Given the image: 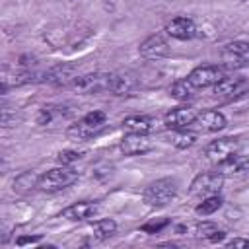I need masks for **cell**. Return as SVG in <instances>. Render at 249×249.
<instances>
[{"mask_svg":"<svg viewBox=\"0 0 249 249\" xmlns=\"http://www.w3.org/2000/svg\"><path fill=\"white\" fill-rule=\"evenodd\" d=\"M175 195H177V181L171 177H163V179L150 183L144 189L142 200L152 208H161V206L169 204L175 198Z\"/></svg>","mask_w":249,"mask_h":249,"instance_id":"obj_1","label":"cell"},{"mask_svg":"<svg viewBox=\"0 0 249 249\" xmlns=\"http://www.w3.org/2000/svg\"><path fill=\"white\" fill-rule=\"evenodd\" d=\"M76 181H78V171L68 165H60V167H53L47 173H43L39 177L37 189H41L45 193H54V191H62V189L74 185Z\"/></svg>","mask_w":249,"mask_h":249,"instance_id":"obj_2","label":"cell"},{"mask_svg":"<svg viewBox=\"0 0 249 249\" xmlns=\"http://www.w3.org/2000/svg\"><path fill=\"white\" fill-rule=\"evenodd\" d=\"M220 60L224 70H239L249 66V43L247 41H231L224 45L220 51Z\"/></svg>","mask_w":249,"mask_h":249,"instance_id":"obj_3","label":"cell"},{"mask_svg":"<svg viewBox=\"0 0 249 249\" xmlns=\"http://www.w3.org/2000/svg\"><path fill=\"white\" fill-rule=\"evenodd\" d=\"M224 185V175H220L218 171H206V173H198L189 187V195L191 196H198V198H206L212 195H218L220 189Z\"/></svg>","mask_w":249,"mask_h":249,"instance_id":"obj_4","label":"cell"},{"mask_svg":"<svg viewBox=\"0 0 249 249\" xmlns=\"http://www.w3.org/2000/svg\"><path fill=\"white\" fill-rule=\"evenodd\" d=\"M109 80H111V74L93 72V74H84L74 78L70 86L78 93H103V91H109Z\"/></svg>","mask_w":249,"mask_h":249,"instance_id":"obj_5","label":"cell"},{"mask_svg":"<svg viewBox=\"0 0 249 249\" xmlns=\"http://www.w3.org/2000/svg\"><path fill=\"white\" fill-rule=\"evenodd\" d=\"M222 78H224V68H222V66H214V64L196 66V68L191 70V74L187 76V80H189L196 89L212 88V86L218 84Z\"/></svg>","mask_w":249,"mask_h":249,"instance_id":"obj_6","label":"cell"},{"mask_svg":"<svg viewBox=\"0 0 249 249\" xmlns=\"http://www.w3.org/2000/svg\"><path fill=\"white\" fill-rule=\"evenodd\" d=\"M237 150H239V140L226 136V138H218V140L210 142V144L204 148V158H206L208 161H212V163H220V161H224L226 158L233 156Z\"/></svg>","mask_w":249,"mask_h":249,"instance_id":"obj_7","label":"cell"},{"mask_svg":"<svg viewBox=\"0 0 249 249\" xmlns=\"http://www.w3.org/2000/svg\"><path fill=\"white\" fill-rule=\"evenodd\" d=\"M138 53L146 60H160V58L169 54V45H167V41H165V37L161 33H154V35L146 37L140 43Z\"/></svg>","mask_w":249,"mask_h":249,"instance_id":"obj_8","label":"cell"},{"mask_svg":"<svg viewBox=\"0 0 249 249\" xmlns=\"http://www.w3.org/2000/svg\"><path fill=\"white\" fill-rule=\"evenodd\" d=\"M74 78H76V68L66 62H60V64L51 66L49 70L41 72V82L51 84V86H66V84H72Z\"/></svg>","mask_w":249,"mask_h":249,"instance_id":"obj_9","label":"cell"},{"mask_svg":"<svg viewBox=\"0 0 249 249\" xmlns=\"http://www.w3.org/2000/svg\"><path fill=\"white\" fill-rule=\"evenodd\" d=\"M152 146H154L152 138L142 132H128L121 140V150L124 152V156H142V154L150 152Z\"/></svg>","mask_w":249,"mask_h":249,"instance_id":"obj_10","label":"cell"},{"mask_svg":"<svg viewBox=\"0 0 249 249\" xmlns=\"http://www.w3.org/2000/svg\"><path fill=\"white\" fill-rule=\"evenodd\" d=\"M212 88H214V95L216 97H235V95H239L247 88V80L243 76L231 74V76H224Z\"/></svg>","mask_w":249,"mask_h":249,"instance_id":"obj_11","label":"cell"},{"mask_svg":"<svg viewBox=\"0 0 249 249\" xmlns=\"http://www.w3.org/2000/svg\"><path fill=\"white\" fill-rule=\"evenodd\" d=\"M196 109L195 107H189V105H183V107H175L171 109L167 115H165V126L167 128H187L195 123L196 119Z\"/></svg>","mask_w":249,"mask_h":249,"instance_id":"obj_12","label":"cell"},{"mask_svg":"<svg viewBox=\"0 0 249 249\" xmlns=\"http://www.w3.org/2000/svg\"><path fill=\"white\" fill-rule=\"evenodd\" d=\"M165 33L177 41H189L196 35V25L191 18H173L165 25Z\"/></svg>","mask_w":249,"mask_h":249,"instance_id":"obj_13","label":"cell"},{"mask_svg":"<svg viewBox=\"0 0 249 249\" xmlns=\"http://www.w3.org/2000/svg\"><path fill=\"white\" fill-rule=\"evenodd\" d=\"M97 210H99L97 202H89V200L74 202V204H70L68 208H64L60 212V218L70 220V222H84V220L93 218L97 214Z\"/></svg>","mask_w":249,"mask_h":249,"instance_id":"obj_14","label":"cell"},{"mask_svg":"<svg viewBox=\"0 0 249 249\" xmlns=\"http://www.w3.org/2000/svg\"><path fill=\"white\" fill-rule=\"evenodd\" d=\"M191 126H196L202 132H218V130H222L226 126V117L220 111L208 109V111L198 113L196 119H195V123Z\"/></svg>","mask_w":249,"mask_h":249,"instance_id":"obj_15","label":"cell"},{"mask_svg":"<svg viewBox=\"0 0 249 249\" xmlns=\"http://www.w3.org/2000/svg\"><path fill=\"white\" fill-rule=\"evenodd\" d=\"M103 126H105V124H93V123H89V121H86V119L82 117L80 121H76L74 124H70V126H68L66 134H68V138H70V140L84 142V140H88V138H91V136L99 134V132L103 130Z\"/></svg>","mask_w":249,"mask_h":249,"instance_id":"obj_16","label":"cell"},{"mask_svg":"<svg viewBox=\"0 0 249 249\" xmlns=\"http://www.w3.org/2000/svg\"><path fill=\"white\" fill-rule=\"evenodd\" d=\"M138 88V80L132 74H111L109 80V93L113 95H128Z\"/></svg>","mask_w":249,"mask_h":249,"instance_id":"obj_17","label":"cell"},{"mask_svg":"<svg viewBox=\"0 0 249 249\" xmlns=\"http://www.w3.org/2000/svg\"><path fill=\"white\" fill-rule=\"evenodd\" d=\"M249 169V158L247 156H239L237 152L230 158H226L224 161L216 163V171L220 175H237V173H243Z\"/></svg>","mask_w":249,"mask_h":249,"instance_id":"obj_18","label":"cell"},{"mask_svg":"<svg viewBox=\"0 0 249 249\" xmlns=\"http://www.w3.org/2000/svg\"><path fill=\"white\" fill-rule=\"evenodd\" d=\"M123 126L124 130L128 132H142V134H148L156 128V119L152 117H146V115H134V117H128L123 121Z\"/></svg>","mask_w":249,"mask_h":249,"instance_id":"obj_19","label":"cell"},{"mask_svg":"<svg viewBox=\"0 0 249 249\" xmlns=\"http://www.w3.org/2000/svg\"><path fill=\"white\" fill-rule=\"evenodd\" d=\"M60 117L62 119L70 117V111H66V107H58V105H45V107H41V111L37 115V124L47 126V124H53Z\"/></svg>","mask_w":249,"mask_h":249,"instance_id":"obj_20","label":"cell"},{"mask_svg":"<svg viewBox=\"0 0 249 249\" xmlns=\"http://www.w3.org/2000/svg\"><path fill=\"white\" fill-rule=\"evenodd\" d=\"M196 93V88L187 80V78H181V80H175L171 86H169V95L177 101H187L191 99L193 95Z\"/></svg>","mask_w":249,"mask_h":249,"instance_id":"obj_21","label":"cell"},{"mask_svg":"<svg viewBox=\"0 0 249 249\" xmlns=\"http://www.w3.org/2000/svg\"><path fill=\"white\" fill-rule=\"evenodd\" d=\"M39 177L41 175H35L33 171H25V173L18 175L14 179V191L16 193H29L31 189H35L39 185Z\"/></svg>","mask_w":249,"mask_h":249,"instance_id":"obj_22","label":"cell"},{"mask_svg":"<svg viewBox=\"0 0 249 249\" xmlns=\"http://www.w3.org/2000/svg\"><path fill=\"white\" fill-rule=\"evenodd\" d=\"M169 142L175 146V148H191L195 142H196V134L195 132H189L185 128H175L171 134H169Z\"/></svg>","mask_w":249,"mask_h":249,"instance_id":"obj_23","label":"cell"},{"mask_svg":"<svg viewBox=\"0 0 249 249\" xmlns=\"http://www.w3.org/2000/svg\"><path fill=\"white\" fill-rule=\"evenodd\" d=\"M117 231V222L111 220V218H103V220H97L95 226H93V237L95 239H107L111 237L113 233Z\"/></svg>","mask_w":249,"mask_h":249,"instance_id":"obj_24","label":"cell"},{"mask_svg":"<svg viewBox=\"0 0 249 249\" xmlns=\"http://www.w3.org/2000/svg\"><path fill=\"white\" fill-rule=\"evenodd\" d=\"M220 208H222V198H220L218 195H212V196L202 198V202L196 204L195 212H196L198 216H210V214H214V212L220 210Z\"/></svg>","mask_w":249,"mask_h":249,"instance_id":"obj_25","label":"cell"},{"mask_svg":"<svg viewBox=\"0 0 249 249\" xmlns=\"http://www.w3.org/2000/svg\"><path fill=\"white\" fill-rule=\"evenodd\" d=\"M80 158H82V152H78V150H62V152H58L56 161L60 165H70V163H74Z\"/></svg>","mask_w":249,"mask_h":249,"instance_id":"obj_26","label":"cell"},{"mask_svg":"<svg viewBox=\"0 0 249 249\" xmlns=\"http://www.w3.org/2000/svg\"><path fill=\"white\" fill-rule=\"evenodd\" d=\"M167 224H169L167 218H158V220H152V222L144 224V226H142V231H146V233H158V231H161Z\"/></svg>","mask_w":249,"mask_h":249,"instance_id":"obj_27","label":"cell"},{"mask_svg":"<svg viewBox=\"0 0 249 249\" xmlns=\"http://www.w3.org/2000/svg\"><path fill=\"white\" fill-rule=\"evenodd\" d=\"M39 241H41V235H21V237L16 239V243H18L19 247H23V245H33V243H39Z\"/></svg>","mask_w":249,"mask_h":249,"instance_id":"obj_28","label":"cell"},{"mask_svg":"<svg viewBox=\"0 0 249 249\" xmlns=\"http://www.w3.org/2000/svg\"><path fill=\"white\" fill-rule=\"evenodd\" d=\"M226 247L233 249V247H249V239H243V237H233L230 241H226Z\"/></svg>","mask_w":249,"mask_h":249,"instance_id":"obj_29","label":"cell"},{"mask_svg":"<svg viewBox=\"0 0 249 249\" xmlns=\"http://www.w3.org/2000/svg\"><path fill=\"white\" fill-rule=\"evenodd\" d=\"M224 235H226L224 231H220V230H216V231H214V233H212V235L208 237V241H212V243H216V241H222V239H224Z\"/></svg>","mask_w":249,"mask_h":249,"instance_id":"obj_30","label":"cell"}]
</instances>
